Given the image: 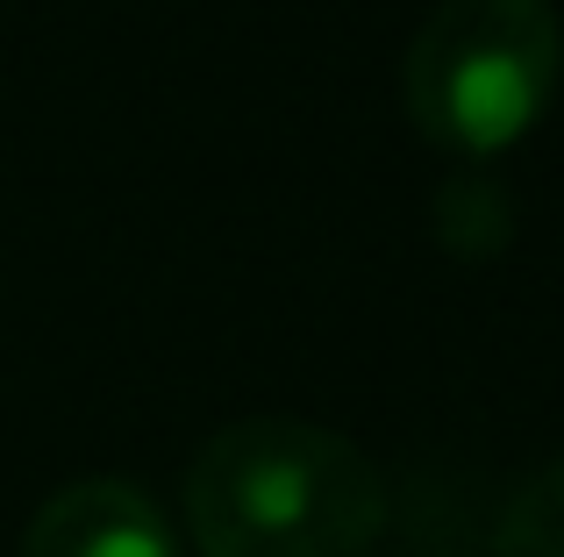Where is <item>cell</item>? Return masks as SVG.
<instances>
[{
  "instance_id": "obj_3",
  "label": "cell",
  "mask_w": 564,
  "mask_h": 557,
  "mask_svg": "<svg viewBox=\"0 0 564 557\" xmlns=\"http://www.w3.org/2000/svg\"><path fill=\"white\" fill-rule=\"evenodd\" d=\"M22 557H180V544L129 479H79L29 515Z\"/></svg>"
},
{
  "instance_id": "obj_4",
  "label": "cell",
  "mask_w": 564,
  "mask_h": 557,
  "mask_svg": "<svg viewBox=\"0 0 564 557\" xmlns=\"http://www.w3.org/2000/svg\"><path fill=\"white\" fill-rule=\"evenodd\" d=\"M436 243L465 265H486L514 243V194L486 165H457L436 186Z\"/></svg>"
},
{
  "instance_id": "obj_2",
  "label": "cell",
  "mask_w": 564,
  "mask_h": 557,
  "mask_svg": "<svg viewBox=\"0 0 564 557\" xmlns=\"http://www.w3.org/2000/svg\"><path fill=\"white\" fill-rule=\"evenodd\" d=\"M564 79L551 0H436L408 43V114L451 165H486L543 122Z\"/></svg>"
},
{
  "instance_id": "obj_1",
  "label": "cell",
  "mask_w": 564,
  "mask_h": 557,
  "mask_svg": "<svg viewBox=\"0 0 564 557\" xmlns=\"http://www.w3.org/2000/svg\"><path fill=\"white\" fill-rule=\"evenodd\" d=\"M186 529L200 557H365L386 536V472L336 429L250 415L200 444Z\"/></svg>"
},
{
  "instance_id": "obj_5",
  "label": "cell",
  "mask_w": 564,
  "mask_h": 557,
  "mask_svg": "<svg viewBox=\"0 0 564 557\" xmlns=\"http://www.w3.org/2000/svg\"><path fill=\"white\" fill-rule=\"evenodd\" d=\"M494 557H564V458L508 493L494 515Z\"/></svg>"
}]
</instances>
